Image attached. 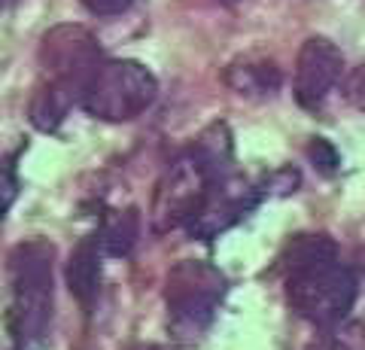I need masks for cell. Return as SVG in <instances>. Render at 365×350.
Listing matches in <instances>:
<instances>
[{
	"instance_id": "obj_14",
	"label": "cell",
	"mask_w": 365,
	"mask_h": 350,
	"mask_svg": "<svg viewBox=\"0 0 365 350\" xmlns=\"http://www.w3.org/2000/svg\"><path fill=\"white\" fill-rule=\"evenodd\" d=\"M307 159L314 162V168L319 174H335L338 165H341L338 150L326 138H314L311 143H307Z\"/></svg>"
},
{
	"instance_id": "obj_4",
	"label": "cell",
	"mask_w": 365,
	"mask_h": 350,
	"mask_svg": "<svg viewBox=\"0 0 365 350\" xmlns=\"http://www.w3.org/2000/svg\"><path fill=\"white\" fill-rule=\"evenodd\" d=\"M158 80L150 67L131 58L98 61L79 92V107L104 122H131L153 107Z\"/></svg>"
},
{
	"instance_id": "obj_16",
	"label": "cell",
	"mask_w": 365,
	"mask_h": 350,
	"mask_svg": "<svg viewBox=\"0 0 365 350\" xmlns=\"http://www.w3.org/2000/svg\"><path fill=\"white\" fill-rule=\"evenodd\" d=\"M16 198H19V177L13 168H6V165H0V220L9 213V207L16 205Z\"/></svg>"
},
{
	"instance_id": "obj_19",
	"label": "cell",
	"mask_w": 365,
	"mask_h": 350,
	"mask_svg": "<svg viewBox=\"0 0 365 350\" xmlns=\"http://www.w3.org/2000/svg\"><path fill=\"white\" fill-rule=\"evenodd\" d=\"M134 350H165V347H158V344H137Z\"/></svg>"
},
{
	"instance_id": "obj_8",
	"label": "cell",
	"mask_w": 365,
	"mask_h": 350,
	"mask_svg": "<svg viewBox=\"0 0 365 350\" xmlns=\"http://www.w3.org/2000/svg\"><path fill=\"white\" fill-rule=\"evenodd\" d=\"M344 55L329 37H307L295 58L292 92L304 110H317L341 80Z\"/></svg>"
},
{
	"instance_id": "obj_1",
	"label": "cell",
	"mask_w": 365,
	"mask_h": 350,
	"mask_svg": "<svg viewBox=\"0 0 365 350\" xmlns=\"http://www.w3.org/2000/svg\"><path fill=\"white\" fill-rule=\"evenodd\" d=\"M232 165H235L232 131H228L225 122H213L189 143V150H182L165 168L150 210L153 229L165 235L186 225L201 210L210 192L225 177H232Z\"/></svg>"
},
{
	"instance_id": "obj_9",
	"label": "cell",
	"mask_w": 365,
	"mask_h": 350,
	"mask_svg": "<svg viewBox=\"0 0 365 350\" xmlns=\"http://www.w3.org/2000/svg\"><path fill=\"white\" fill-rule=\"evenodd\" d=\"M225 86L235 95L250 98V101H262L271 98L280 88V67L274 64L268 55H241L225 67Z\"/></svg>"
},
{
	"instance_id": "obj_7",
	"label": "cell",
	"mask_w": 365,
	"mask_h": 350,
	"mask_svg": "<svg viewBox=\"0 0 365 350\" xmlns=\"http://www.w3.org/2000/svg\"><path fill=\"white\" fill-rule=\"evenodd\" d=\"M268 189L253 186V183H244V180H235V177H225L220 186H216L207 201L201 205V210L186 222V229L192 238L198 241H210V238H220L222 232H228L232 225H237L250 210H253L262 195Z\"/></svg>"
},
{
	"instance_id": "obj_6",
	"label": "cell",
	"mask_w": 365,
	"mask_h": 350,
	"mask_svg": "<svg viewBox=\"0 0 365 350\" xmlns=\"http://www.w3.org/2000/svg\"><path fill=\"white\" fill-rule=\"evenodd\" d=\"M101 61L98 40L83 25H58L40 43V64L52 83H61L79 95Z\"/></svg>"
},
{
	"instance_id": "obj_12",
	"label": "cell",
	"mask_w": 365,
	"mask_h": 350,
	"mask_svg": "<svg viewBox=\"0 0 365 350\" xmlns=\"http://www.w3.org/2000/svg\"><path fill=\"white\" fill-rule=\"evenodd\" d=\"M137 238H140V213L134 207H125V210H110L104 222H101V229L95 235V241L101 247V253L104 256H128L134 250Z\"/></svg>"
},
{
	"instance_id": "obj_18",
	"label": "cell",
	"mask_w": 365,
	"mask_h": 350,
	"mask_svg": "<svg viewBox=\"0 0 365 350\" xmlns=\"http://www.w3.org/2000/svg\"><path fill=\"white\" fill-rule=\"evenodd\" d=\"M91 16H104V19H113V16H122L137 4V0H79Z\"/></svg>"
},
{
	"instance_id": "obj_2",
	"label": "cell",
	"mask_w": 365,
	"mask_h": 350,
	"mask_svg": "<svg viewBox=\"0 0 365 350\" xmlns=\"http://www.w3.org/2000/svg\"><path fill=\"white\" fill-rule=\"evenodd\" d=\"M52 265L55 247L43 238H31L9 253V284L13 311L9 326L21 347H37L52 323Z\"/></svg>"
},
{
	"instance_id": "obj_15",
	"label": "cell",
	"mask_w": 365,
	"mask_h": 350,
	"mask_svg": "<svg viewBox=\"0 0 365 350\" xmlns=\"http://www.w3.org/2000/svg\"><path fill=\"white\" fill-rule=\"evenodd\" d=\"M332 347L335 350H365V326L359 323H335L332 332Z\"/></svg>"
},
{
	"instance_id": "obj_13",
	"label": "cell",
	"mask_w": 365,
	"mask_h": 350,
	"mask_svg": "<svg viewBox=\"0 0 365 350\" xmlns=\"http://www.w3.org/2000/svg\"><path fill=\"white\" fill-rule=\"evenodd\" d=\"M332 256H338V247L329 235H295L280 256V268L292 271L299 265L317 262V259H332Z\"/></svg>"
},
{
	"instance_id": "obj_17",
	"label": "cell",
	"mask_w": 365,
	"mask_h": 350,
	"mask_svg": "<svg viewBox=\"0 0 365 350\" xmlns=\"http://www.w3.org/2000/svg\"><path fill=\"white\" fill-rule=\"evenodd\" d=\"M344 98L350 101V107H356L359 113H365V61L350 71L347 83H344Z\"/></svg>"
},
{
	"instance_id": "obj_5",
	"label": "cell",
	"mask_w": 365,
	"mask_h": 350,
	"mask_svg": "<svg viewBox=\"0 0 365 350\" xmlns=\"http://www.w3.org/2000/svg\"><path fill=\"white\" fill-rule=\"evenodd\" d=\"M356 274L341 265V259H317L287 271V299L302 320L314 326H335L353 311L356 302Z\"/></svg>"
},
{
	"instance_id": "obj_21",
	"label": "cell",
	"mask_w": 365,
	"mask_h": 350,
	"mask_svg": "<svg viewBox=\"0 0 365 350\" xmlns=\"http://www.w3.org/2000/svg\"><path fill=\"white\" fill-rule=\"evenodd\" d=\"M225 4H237V0H225Z\"/></svg>"
},
{
	"instance_id": "obj_20",
	"label": "cell",
	"mask_w": 365,
	"mask_h": 350,
	"mask_svg": "<svg viewBox=\"0 0 365 350\" xmlns=\"http://www.w3.org/2000/svg\"><path fill=\"white\" fill-rule=\"evenodd\" d=\"M6 4H9V0H0V13H4V9H6Z\"/></svg>"
},
{
	"instance_id": "obj_11",
	"label": "cell",
	"mask_w": 365,
	"mask_h": 350,
	"mask_svg": "<svg viewBox=\"0 0 365 350\" xmlns=\"http://www.w3.org/2000/svg\"><path fill=\"white\" fill-rule=\"evenodd\" d=\"M73 104H79V95L73 92V88L46 80L31 98V122H34V128H40L46 134L55 131L67 119V113H71Z\"/></svg>"
},
{
	"instance_id": "obj_10",
	"label": "cell",
	"mask_w": 365,
	"mask_h": 350,
	"mask_svg": "<svg viewBox=\"0 0 365 350\" xmlns=\"http://www.w3.org/2000/svg\"><path fill=\"white\" fill-rule=\"evenodd\" d=\"M67 289L73 292L79 304H88L98 299L101 292V247L95 238H83L76 244V250L67 259Z\"/></svg>"
},
{
	"instance_id": "obj_3",
	"label": "cell",
	"mask_w": 365,
	"mask_h": 350,
	"mask_svg": "<svg viewBox=\"0 0 365 350\" xmlns=\"http://www.w3.org/2000/svg\"><path fill=\"white\" fill-rule=\"evenodd\" d=\"M225 296V277L210 262L186 259L170 268L165 280L168 329L177 344H195L210 329L216 308Z\"/></svg>"
}]
</instances>
